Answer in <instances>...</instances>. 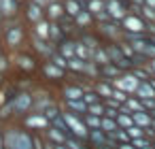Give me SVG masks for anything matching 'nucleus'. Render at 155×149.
Here are the masks:
<instances>
[{"mask_svg": "<svg viewBox=\"0 0 155 149\" xmlns=\"http://www.w3.org/2000/svg\"><path fill=\"white\" fill-rule=\"evenodd\" d=\"M72 19H74V26H77L79 32H83V30H94V24H96V22H94V15H91L87 9H83V11H81L77 17H72Z\"/></svg>", "mask_w": 155, "mask_h": 149, "instance_id": "1a4fd4ad", "label": "nucleus"}, {"mask_svg": "<svg viewBox=\"0 0 155 149\" xmlns=\"http://www.w3.org/2000/svg\"><path fill=\"white\" fill-rule=\"evenodd\" d=\"M34 2H36V5H41V7L45 9L47 5H51V2H58V0H34Z\"/></svg>", "mask_w": 155, "mask_h": 149, "instance_id": "c03bdc74", "label": "nucleus"}, {"mask_svg": "<svg viewBox=\"0 0 155 149\" xmlns=\"http://www.w3.org/2000/svg\"><path fill=\"white\" fill-rule=\"evenodd\" d=\"M91 62H96L98 66H102V64H108L110 60H108V53H106V49H104V43H100L94 51H91V58H89Z\"/></svg>", "mask_w": 155, "mask_h": 149, "instance_id": "5701e85b", "label": "nucleus"}, {"mask_svg": "<svg viewBox=\"0 0 155 149\" xmlns=\"http://www.w3.org/2000/svg\"><path fill=\"white\" fill-rule=\"evenodd\" d=\"M132 5H142V0H130Z\"/></svg>", "mask_w": 155, "mask_h": 149, "instance_id": "3c124183", "label": "nucleus"}, {"mask_svg": "<svg viewBox=\"0 0 155 149\" xmlns=\"http://www.w3.org/2000/svg\"><path fill=\"white\" fill-rule=\"evenodd\" d=\"M62 5H64V11H66L68 17H77V15L85 9V5L79 2V0H62Z\"/></svg>", "mask_w": 155, "mask_h": 149, "instance_id": "aec40b11", "label": "nucleus"}, {"mask_svg": "<svg viewBox=\"0 0 155 149\" xmlns=\"http://www.w3.org/2000/svg\"><path fill=\"white\" fill-rule=\"evenodd\" d=\"M32 104H34V98L30 96V94H17L13 100H11V109L13 111H17V113H28L30 109H32Z\"/></svg>", "mask_w": 155, "mask_h": 149, "instance_id": "0eeeda50", "label": "nucleus"}, {"mask_svg": "<svg viewBox=\"0 0 155 149\" xmlns=\"http://www.w3.org/2000/svg\"><path fill=\"white\" fill-rule=\"evenodd\" d=\"M100 149H115V147H108V145H106V147H100Z\"/></svg>", "mask_w": 155, "mask_h": 149, "instance_id": "603ef678", "label": "nucleus"}, {"mask_svg": "<svg viewBox=\"0 0 155 149\" xmlns=\"http://www.w3.org/2000/svg\"><path fill=\"white\" fill-rule=\"evenodd\" d=\"M100 100H102V98H100V96L94 92V87L83 92V102H85V104H94V102H100Z\"/></svg>", "mask_w": 155, "mask_h": 149, "instance_id": "c9c22d12", "label": "nucleus"}, {"mask_svg": "<svg viewBox=\"0 0 155 149\" xmlns=\"http://www.w3.org/2000/svg\"><path fill=\"white\" fill-rule=\"evenodd\" d=\"M94 32L100 36L102 43H117V41H121V36H123L121 24L115 22V19L104 22V24H94Z\"/></svg>", "mask_w": 155, "mask_h": 149, "instance_id": "f257e3e1", "label": "nucleus"}, {"mask_svg": "<svg viewBox=\"0 0 155 149\" xmlns=\"http://www.w3.org/2000/svg\"><path fill=\"white\" fill-rule=\"evenodd\" d=\"M142 102V109L147 111V113H153L155 111V98H144V100H140Z\"/></svg>", "mask_w": 155, "mask_h": 149, "instance_id": "a19ab883", "label": "nucleus"}, {"mask_svg": "<svg viewBox=\"0 0 155 149\" xmlns=\"http://www.w3.org/2000/svg\"><path fill=\"white\" fill-rule=\"evenodd\" d=\"M91 87H94V92L104 100V98H110V94H113V83L110 81H104V79H96L94 83H91Z\"/></svg>", "mask_w": 155, "mask_h": 149, "instance_id": "4468645a", "label": "nucleus"}, {"mask_svg": "<svg viewBox=\"0 0 155 149\" xmlns=\"http://www.w3.org/2000/svg\"><path fill=\"white\" fill-rule=\"evenodd\" d=\"M121 73H123V70H121L119 66H115L113 62L100 66V79H104V81H113V79H117Z\"/></svg>", "mask_w": 155, "mask_h": 149, "instance_id": "dca6fc26", "label": "nucleus"}, {"mask_svg": "<svg viewBox=\"0 0 155 149\" xmlns=\"http://www.w3.org/2000/svg\"><path fill=\"white\" fill-rule=\"evenodd\" d=\"M115 121H117V126H119L121 130H127L130 126H134V119H132V113H125V111H119V115L115 117Z\"/></svg>", "mask_w": 155, "mask_h": 149, "instance_id": "c85d7f7f", "label": "nucleus"}, {"mask_svg": "<svg viewBox=\"0 0 155 149\" xmlns=\"http://www.w3.org/2000/svg\"><path fill=\"white\" fill-rule=\"evenodd\" d=\"M74 56L81 58V60H89L91 58V49L85 43H81L79 39H74Z\"/></svg>", "mask_w": 155, "mask_h": 149, "instance_id": "cd10ccee", "label": "nucleus"}, {"mask_svg": "<svg viewBox=\"0 0 155 149\" xmlns=\"http://www.w3.org/2000/svg\"><path fill=\"white\" fill-rule=\"evenodd\" d=\"M62 117H64V121H66V128H68L70 136L87 138L89 130H87V126H85V121H83L81 115H74V113H70V111H62Z\"/></svg>", "mask_w": 155, "mask_h": 149, "instance_id": "7ed1b4c3", "label": "nucleus"}, {"mask_svg": "<svg viewBox=\"0 0 155 149\" xmlns=\"http://www.w3.org/2000/svg\"><path fill=\"white\" fill-rule=\"evenodd\" d=\"M125 132H127V136H130V141H134V138H142V136H147V134H144V130H142V128H138V126H130V128H127Z\"/></svg>", "mask_w": 155, "mask_h": 149, "instance_id": "4c0bfd02", "label": "nucleus"}, {"mask_svg": "<svg viewBox=\"0 0 155 149\" xmlns=\"http://www.w3.org/2000/svg\"><path fill=\"white\" fill-rule=\"evenodd\" d=\"M132 119H134V126H138V128H149L151 126V113H147V111H138V113H132Z\"/></svg>", "mask_w": 155, "mask_h": 149, "instance_id": "393cba45", "label": "nucleus"}, {"mask_svg": "<svg viewBox=\"0 0 155 149\" xmlns=\"http://www.w3.org/2000/svg\"><path fill=\"white\" fill-rule=\"evenodd\" d=\"M49 60H51V62H53L55 66H60V68H64V70H68V60H66L64 56H60V53H58V49H55V53H53V56H51Z\"/></svg>", "mask_w": 155, "mask_h": 149, "instance_id": "e433bc0d", "label": "nucleus"}, {"mask_svg": "<svg viewBox=\"0 0 155 149\" xmlns=\"http://www.w3.org/2000/svg\"><path fill=\"white\" fill-rule=\"evenodd\" d=\"M119 24H121V30L127 34H147V22L134 11H130Z\"/></svg>", "mask_w": 155, "mask_h": 149, "instance_id": "20e7f679", "label": "nucleus"}, {"mask_svg": "<svg viewBox=\"0 0 155 149\" xmlns=\"http://www.w3.org/2000/svg\"><path fill=\"white\" fill-rule=\"evenodd\" d=\"M83 87L79 83H66L62 90V100H81L83 98Z\"/></svg>", "mask_w": 155, "mask_h": 149, "instance_id": "ddd939ff", "label": "nucleus"}, {"mask_svg": "<svg viewBox=\"0 0 155 149\" xmlns=\"http://www.w3.org/2000/svg\"><path fill=\"white\" fill-rule=\"evenodd\" d=\"M64 111H70V113L83 117V115L87 113V104L83 102V98H81V100H64Z\"/></svg>", "mask_w": 155, "mask_h": 149, "instance_id": "a211bd4d", "label": "nucleus"}, {"mask_svg": "<svg viewBox=\"0 0 155 149\" xmlns=\"http://www.w3.org/2000/svg\"><path fill=\"white\" fill-rule=\"evenodd\" d=\"M121 107H123V109H127L130 113H138V111H144V109H142V102H140V98H136L134 94H132V96H127V98H125V102H123Z\"/></svg>", "mask_w": 155, "mask_h": 149, "instance_id": "bb28decb", "label": "nucleus"}, {"mask_svg": "<svg viewBox=\"0 0 155 149\" xmlns=\"http://www.w3.org/2000/svg\"><path fill=\"white\" fill-rule=\"evenodd\" d=\"M127 96H130V94H125V92H121V90H117V87H113V94H110V98H115L117 102H121V104H123Z\"/></svg>", "mask_w": 155, "mask_h": 149, "instance_id": "ea45409f", "label": "nucleus"}, {"mask_svg": "<svg viewBox=\"0 0 155 149\" xmlns=\"http://www.w3.org/2000/svg\"><path fill=\"white\" fill-rule=\"evenodd\" d=\"M43 73H45V77H49V79H53V81H62V79H66V75H68V70L55 66L51 60H47V62L43 64Z\"/></svg>", "mask_w": 155, "mask_h": 149, "instance_id": "9b49d317", "label": "nucleus"}, {"mask_svg": "<svg viewBox=\"0 0 155 149\" xmlns=\"http://www.w3.org/2000/svg\"><path fill=\"white\" fill-rule=\"evenodd\" d=\"M115 149H117V147H115Z\"/></svg>", "mask_w": 155, "mask_h": 149, "instance_id": "864d4df0", "label": "nucleus"}, {"mask_svg": "<svg viewBox=\"0 0 155 149\" xmlns=\"http://www.w3.org/2000/svg\"><path fill=\"white\" fill-rule=\"evenodd\" d=\"M110 83H113V87H117V90H121V92H125V94H130V96H132V94L136 92V87H138V83H140V81L134 77V73H132V70H125V73H121L117 79H113Z\"/></svg>", "mask_w": 155, "mask_h": 149, "instance_id": "423d86ee", "label": "nucleus"}, {"mask_svg": "<svg viewBox=\"0 0 155 149\" xmlns=\"http://www.w3.org/2000/svg\"><path fill=\"white\" fill-rule=\"evenodd\" d=\"M87 113H91V115H98V117H102V115L106 113V107H104V102L100 100V102L87 104Z\"/></svg>", "mask_w": 155, "mask_h": 149, "instance_id": "f704fd0d", "label": "nucleus"}, {"mask_svg": "<svg viewBox=\"0 0 155 149\" xmlns=\"http://www.w3.org/2000/svg\"><path fill=\"white\" fill-rule=\"evenodd\" d=\"M117 149H136V147H134V145H132V141H130V143H119V145H117Z\"/></svg>", "mask_w": 155, "mask_h": 149, "instance_id": "37998d69", "label": "nucleus"}, {"mask_svg": "<svg viewBox=\"0 0 155 149\" xmlns=\"http://www.w3.org/2000/svg\"><path fill=\"white\" fill-rule=\"evenodd\" d=\"M147 36H149V41H151V43L155 45V34H147Z\"/></svg>", "mask_w": 155, "mask_h": 149, "instance_id": "09e8293b", "label": "nucleus"}, {"mask_svg": "<svg viewBox=\"0 0 155 149\" xmlns=\"http://www.w3.org/2000/svg\"><path fill=\"white\" fill-rule=\"evenodd\" d=\"M53 149H68L66 145H53Z\"/></svg>", "mask_w": 155, "mask_h": 149, "instance_id": "de8ad7c7", "label": "nucleus"}, {"mask_svg": "<svg viewBox=\"0 0 155 149\" xmlns=\"http://www.w3.org/2000/svg\"><path fill=\"white\" fill-rule=\"evenodd\" d=\"M21 36H24V30H21L19 26H15V28H11V30L7 32V41H9V45H17V43L21 41Z\"/></svg>", "mask_w": 155, "mask_h": 149, "instance_id": "2f4dec72", "label": "nucleus"}, {"mask_svg": "<svg viewBox=\"0 0 155 149\" xmlns=\"http://www.w3.org/2000/svg\"><path fill=\"white\" fill-rule=\"evenodd\" d=\"M17 9H19V0H0V13L5 17L17 15Z\"/></svg>", "mask_w": 155, "mask_h": 149, "instance_id": "6ab92c4d", "label": "nucleus"}, {"mask_svg": "<svg viewBox=\"0 0 155 149\" xmlns=\"http://www.w3.org/2000/svg\"><path fill=\"white\" fill-rule=\"evenodd\" d=\"M7 149H34V134H28L24 130H11L5 136Z\"/></svg>", "mask_w": 155, "mask_h": 149, "instance_id": "f03ea898", "label": "nucleus"}, {"mask_svg": "<svg viewBox=\"0 0 155 149\" xmlns=\"http://www.w3.org/2000/svg\"><path fill=\"white\" fill-rule=\"evenodd\" d=\"M132 2L130 0H104V11L110 15V19L121 22L127 13H130Z\"/></svg>", "mask_w": 155, "mask_h": 149, "instance_id": "39448f33", "label": "nucleus"}, {"mask_svg": "<svg viewBox=\"0 0 155 149\" xmlns=\"http://www.w3.org/2000/svg\"><path fill=\"white\" fill-rule=\"evenodd\" d=\"M19 64H21V68H26V70H32V68L36 66L30 56H19Z\"/></svg>", "mask_w": 155, "mask_h": 149, "instance_id": "58836bf2", "label": "nucleus"}, {"mask_svg": "<svg viewBox=\"0 0 155 149\" xmlns=\"http://www.w3.org/2000/svg\"><path fill=\"white\" fill-rule=\"evenodd\" d=\"M100 130H102V132H106V134H113L115 130H119V126H117V121H115L113 117L102 115V119H100Z\"/></svg>", "mask_w": 155, "mask_h": 149, "instance_id": "c756f323", "label": "nucleus"}, {"mask_svg": "<svg viewBox=\"0 0 155 149\" xmlns=\"http://www.w3.org/2000/svg\"><path fill=\"white\" fill-rule=\"evenodd\" d=\"M87 145L91 147V149H100V147H106L108 145V134L106 132H102V130H89V134H87ZM110 147V145H108Z\"/></svg>", "mask_w": 155, "mask_h": 149, "instance_id": "6e6552de", "label": "nucleus"}, {"mask_svg": "<svg viewBox=\"0 0 155 149\" xmlns=\"http://www.w3.org/2000/svg\"><path fill=\"white\" fill-rule=\"evenodd\" d=\"M83 66H85V60H81V58H77V56L68 60V73L81 75V73H83Z\"/></svg>", "mask_w": 155, "mask_h": 149, "instance_id": "7c9ffc66", "label": "nucleus"}, {"mask_svg": "<svg viewBox=\"0 0 155 149\" xmlns=\"http://www.w3.org/2000/svg\"><path fill=\"white\" fill-rule=\"evenodd\" d=\"M26 126L32 130H47L51 126V121L43 115V113H32L30 117H26Z\"/></svg>", "mask_w": 155, "mask_h": 149, "instance_id": "f8f14e48", "label": "nucleus"}, {"mask_svg": "<svg viewBox=\"0 0 155 149\" xmlns=\"http://www.w3.org/2000/svg\"><path fill=\"white\" fill-rule=\"evenodd\" d=\"M149 66H151V70H153V77H155V60H151V62H149Z\"/></svg>", "mask_w": 155, "mask_h": 149, "instance_id": "49530a36", "label": "nucleus"}, {"mask_svg": "<svg viewBox=\"0 0 155 149\" xmlns=\"http://www.w3.org/2000/svg\"><path fill=\"white\" fill-rule=\"evenodd\" d=\"M104 115H106V117H113V119H115V117L119 115V109H110V107H106V113H104Z\"/></svg>", "mask_w": 155, "mask_h": 149, "instance_id": "79ce46f5", "label": "nucleus"}, {"mask_svg": "<svg viewBox=\"0 0 155 149\" xmlns=\"http://www.w3.org/2000/svg\"><path fill=\"white\" fill-rule=\"evenodd\" d=\"M58 53L64 56L66 60L74 58V39H72V36H66L64 41H60V43H58Z\"/></svg>", "mask_w": 155, "mask_h": 149, "instance_id": "2eb2a0df", "label": "nucleus"}, {"mask_svg": "<svg viewBox=\"0 0 155 149\" xmlns=\"http://www.w3.org/2000/svg\"><path fill=\"white\" fill-rule=\"evenodd\" d=\"M151 130H153V132H155V117H153V119H151Z\"/></svg>", "mask_w": 155, "mask_h": 149, "instance_id": "8fccbe9b", "label": "nucleus"}, {"mask_svg": "<svg viewBox=\"0 0 155 149\" xmlns=\"http://www.w3.org/2000/svg\"><path fill=\"white\" fill-rule=\"evenodd\" d=\"M142 5H147V7H151V9H155V0H142Z\"/></svg>", "mask_w": 155, "mask_h": 149, "instance_id": "a18cd8bd", "label": "nucleus"}, {"mask_svg": "<svg viewBox=\"0 0 155 149\" xmlns=\"http://www.w3.org/2000/svg\"><path fill=\"white\" fill-rule=\"evenodd\" d=\"M64 15H66V11H64L62 0H58V2H51V5L45 7V19H49V22H60Z\"/></svg>", "mask_w": 155, "mask_h": 149, "instance_id": "9d476101", "label": "nucleus"}, {"mask_svg": "<svg viewBox=\"0 0 155 149\" xmlns=\"http://www.w3.org/2000/svg\"><path fill=\"white\" fill-rule=\"evenodd\" d=\"M134 96L140 98V100H144V98H155V90H153V85H151L149 81H140L138 87H136V92H134Z\"/></svg>", "mask_w": 155, "mask_h": 149, "instance_id": "4be33fe9", "label": "nucleus"}, {"mask_svg": "<svg viewBox=\"0 0 155 149\" xmlns=\"http://www.w3.org/2000/svg\"><path fill=\"white\" fill-rule=\"evenodd\" d=\"M100 119H102V117L91 115V113H85V115H83V121H85L87 130H100Z\"/></svg>", "mask_w": 155, "mask_h": 149, "instance_id": "473e14b6", "label": "nucleus"}, {"mask_svg": "<svg viewBox=\"0 0 155 149\" xmlns=\"http://www.w3.org/2000/svg\"><path fill=\"white\" fill-rule=\"evenodd\" d=\"M26 15H28V19L32 22V24H38L41 19H45V9L41 7V5H36L34 0L28 5V11H26Z\"/></svg>", "mask_w": 155, "mask_h": 149, "instance_id": "f3484780", "label": "nucleus"}, {"mask_svg": "<svg viewBox=\"0 0 155 149\" xmlns=\"http://www.w3.org/2000/svg\"><path fill=\"white\" fill-rule=\"evenodd\" d=\"M85 9L91 15H96V13L104 11V0H85Z\"/></svg>", "mask_w": 155, "mask_h": 149, "instance_id": "72a5a7b5", "label": "nucleus"}, {"mask_svg": "<svg viewBox=\"0 0 155 149\" xmlns=\"http://www.w3.org/2000/svg\"><path fill=\"white\" fill-rule=\"evenodd\" d=\"M45 132H47V136H49V143H53V145H64L66 138H68V134H64L62 130H58V128H53V126H49Z\"/></svg>", "mask_w": 155, "mask_h": 149, "instance_id": "b1692460", "label": "nucleus"}, {"mask_svg": "<svg viewBox=\"0 0 155 149\" xmlns=\"http://www.w3.org/2000/svg\"><path fill=\"white\" fill-rule=\"evenodd\" d=\"M64 39H66V34H64V30L60 28V24H58V22H49V43H53V45L58 47V43L64 41Z\"/></svg>", "mask_w": 155, "mask_h": 149, "instance_id": "412c9836", "label": "nucleus"}, {"mask_svg": "<svg viewBox=\"0 0 155 149\" xmlns=\"http://www.w3.org/2000/svg\"><path fill=\"white\" fill-rule=\"evenodd\" d=\"M34 36L49 41V19H41L38 24H34Z\"/></svg>", "mask_w": 155, "mask_h": 149, "instance_id": "a878e982", "label": "nucleus"}]
</instances>
